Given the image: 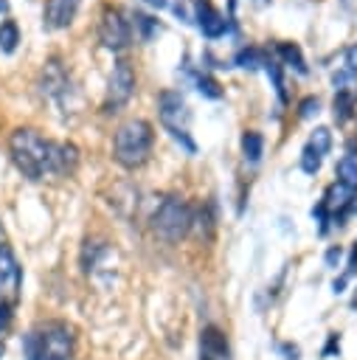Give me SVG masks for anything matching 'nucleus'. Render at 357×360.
Listing matches in <instances>:
<instances>
[{
  "instance_id": "nucleus-1",
  "label": "nucleus",
  "mask_w": 357,
  "mask_h": 360,
  "mask_svg": "<svg viewBox=\"0 0 357 360\" xmlns=\"http://www.w3.org/2000/svg\"><path fill=\"white\" fill-rule=\"evenodd\" d=\"M11 160L14 166L28 177V180H42L45 174H53V160H56V143L45 141L37 129L20 127L8 138Z\"/></svg>"
},
{
  "instance_id": "nucleus-2",
  "label": "nucleus",
  "mask_w": 357,
  "mask_h": 360,
  "mask_svg": "<svg viewBox=\"0 0 357 360\" xmlns=\"http://www.w3.org/2000/svg\"><path fill=\"white\" fill-rule=\"evenodd\" d=\"M155 143V129L146 118H126L112 135V158L124 169H141Z\"/></svg>"
},
{
  "instance_id": "nucleus-3",
  "label": "nucleus",
  "mask_w": 357,
  "mask_h": 360,
  "mask_svg": "<svg viewBox=\"0 0 357 360\" xmlns=\"http://www.w3.org/2000/svg\"><path fill=\"white\" fill-rule=\"evenodd\" d=\"M25 357L28 360H70L73 354V332L62 321H51L34 332L25 335L22 340Z\"/></svg>"
},
{
  "instance_id": "nucleus-4",
  "label": "nucleus",
  "mask_w": 357,
  "mask_h": 360,
  "mask_svg": "<svg viewBox=\"0 0 357 360\" xmlns=\"http://www.w3.org/2000/svg\"><path fill=\"white\" fill-rule=\"evenodd\" d=\"M152 231L166 242H180L191 231V208L180 197H166L152 214Z\"/></svg>"
},
{
  "instance_id": "nucleus-5",
  "label": "nucleus",
  "mask_w": 357,
  "mask_h": 360,
  "mask_svg": "<svg viewBox=\"0 0 357 360\" xmlns=\"http://www.w3.org/2000/svg\"><path fill=\"white\" fill-rule=\"evenodd\" d=\"M98 39L110 51H124L132 39V25L124 20V11L115 6H107L98 17Z\"/></svg>"
},
{
  "instance_id": "nucleus-6",
  "label": "nucleus",
  "mask_w": 357,
  "mask_h": 360,
  "mask_svg": "<svg viewBox=\"0 0 357 360\" xmlns=\"http://www.w3.org/2000/svg\"><path fill=\"white\" fill-rule=\"evenodd\" d=\"M157 112H160V124L169 129V135H180L188 132V121L191 112L186 107V98L177 90H163L157 96Z\"/></svg>"
},
{
  "instance_id": "nucleus-7",
  "label": "nucleus",
  "mask_w": 357,
  "mask_h": 360,
  "mask_svg": "<svg viewBox=\"0 0 357 360\" xmlns=\"http://www.w3.org/2000/svg\"><path fill=\"white\" fill-rule=\"evenodd\" d=\"M39 90H42L48 98L59 101V104H65V98L70 96L73 84H70V76H67V70L62 68L59 59H48V62H45V68H42V73H39Z\"/></svg>"
},
{
  "instance_id": "nucleus-8",
  "label": "nucleus",
  "mask_w": 357,
  "mask_h": 360,
  "mask_svg": "<svg viewBox=\"0 0 357 360\" xmlns=\"http://www.w3.org/2000/svg\"><path fill=\"white\" fill-rule=\"evenodd\" d=\"M135 93V70L129 62H115L112 73H110V82H107V104L112 107H124Z\"/></svg>"
},
{
  "instance_id": "nucleus-9",
  "label": "nucleus",
  "mask_w": 357,
  "mask_h": 360,
  "mask_svg": "<svg viewBox=\"0 0 357 360\" xmlns=\"http://www.w3.org/2000/svg\"><path fill=\"white\" fill-rule=\"evenodd\" d=\"M194 20L208 39H216L228 31V20L214 8L211 0H194Z\"/></svg>"
},
{
  "instance_id": "nucleus-10",
  "label": "nucleus",
  "mask_w": 357,
  "mask_h": 360,
  "mask_svg": "<svg viewBox=\"0 0 357 360\" xmlns=\"http://www.w3.org/2000/svg\"><path fill=\"white\" fill-rule=\"evenodd\" d=\"M79 3H82V0H45V11H42L45 28H51V31L67 28V25L76 20Z\"/></svg>"
},
{
  "instance_id": "nucleus-11",
  "label": "nucleus",
  "mask_w": 357,
  "mask_h": 360,
  "mask_svg": "<svg viewBox=\"0 0 357 360\" xmlns=\"http://www.w3.org/2000/svg\"><path fill=\"white\" fill-rule=\"evenodd\" d=\"M200 360H231V346L219 326H205L200 332Z\"/></svg>"
},
{
  "instance_id": "nucleus-12",
  "label": "nucleus",
  "mask_w": 357,
  "mask_h": 360,
  "mask_svg": "<svg viewBox=\"0 0 357 360\" xmlns=\"http://www.w3.org/2000/svg\"><path fill=\"white\" fill-rule=\"evenodd\" d=\"M17 290H20V264L8 250V245H0V298L3 295L14 298Z\"/></svg>"
},
{
  "instance_id": "nucleus-13",
  "label": "nucleus",
  "mask_w": 357,
  "mask_h": 360,
  "mask_svg": "<svg viewBox=\"0 0 357 360\" xmlns=\"http://www.w3.org/2000/svg\"><path fill=\"white\" fill-rule=\"evenodd\" d=\"M214 222H216V217H214V208L208 202H202L191 211V231L205 242L214 236Z\"/></svg>"
},
{
  "instance_id": "nucleus-14",
  "label": "nucleus",
  "mask_w": 357,
  "mask_h": 360,
  "mask_svg": "<svg viewBox=\"0 0 357 360\" xmlns=\"http://www.w3.org/2000/svg\"><path fill=\"white\" fill-rule=\"evenodd\" d=\"M107 253H110V248H107L104 242L87 239L84 248H82V270H84V273H96V270L101 267V262H104Z\"/></svg>"
},
{
  "instance_id": "nucleus-15",
  "label": "nucleus",
  "mask_w": 357,
  "mask_h": 360,
  "mask_svg": "<svg viewBox=\"0 0 357 360\" xmlns=\"http://www.w3.org/2000/svg\"><path fill=\"white\" fill-rule=\"evenodd\" d=\"M242 155H245V160L250 166H256L261 160V155H264V138H261V132H256V129H245L242 132Z\"/></svg>"
},
{
  "instance_id": "nucleus-16",
  "label": "nucleus",
  "mask_w": 357,
  "mask_h": 360,
  "mask_svg": "<svg viewBox=\"0 0 357 360\" xmlns=\"http://www.w3.org/2000/svg\"><path fill=\"white\" fill-rule=\"evenodd\" d=\"M354 101H357V93L349 87H337V96H335V121L337 124H346L354 112Z\"/></svg>"
},
{
  "instance_id": "nucleus-17",
  "label": "nucleus",
  "mask_w": 357,
  "mask_h": 360,
  "mask_svg": "<svg viewBox=\"0 0 357 360\" xmlns=\"http://www.w3.org/2000/svg\"><path fill=\"white\" fill-rule=\"evenodd\" d=\"M275 53L281 56V62H284V65L295 68L301 76L309 70V68H306V59H304V53H301V48H298L295 42H278V45H275Z\"/></svg>"
},
{
  "instance_id": "nucleus-18",
  "label": "nucleus",
  "mask_w": 357,
  "mask_h": 360,
  "mask_svg": "<svg viewBox=\"0 0 357 360\" xmlns=\"http://www.w3.org/2000/svg\"><path fill=\"white\" fill-rule=\"evenodd\" d=\"M335 174H337V183H343L346 188L357 191V158L354 155L340 158L337 166H335Z\"/></svg>"
},
{
  "instance_id": "nucleus-19",
  "label": "nucleus",
  "mask_w": 357,
  "mask_h": 360,
  "mask_svg": "<svg viewBox=\"0 0 357 360\" xmlns=\"http://www.w3.org/2000/svg\"><path fill=\"white\" fill-rule=\"evenodd\" d=\"M132 28L138 31V39H143V42H149V39L160 31L157 20H155V17H149V14H141V11H135V14H132Z\"/></svg>"
},
{
  "instance_id": "nucleus-20",
  "label": "nucleus",
  "mask_w": 357,
  "mask_h": 360,
  "mask_svg": "<svg viewBox=\"0 0 357 360\" xmlns=\"http://www.w3.org/2000/svg\"><path fill=\"white\" fill-rule=\"evenodd\" d=\"M17 42H20V28H17L14 20H6V22L0 25V51H3V53H14Z\"/></svg>"
},
{
  "instance_id": "nucleus-21",
  "label": "nucleus",
  "mask_w": 357,
  "mask_h": 360,
  "mask_svg": "<svg viewBox=\"0 0 357 360\" xmlns=\"http://www.w3.org/2000/svg\"><path fill=\"white\" fill-rule=\"evenodd\" d=\"M306 146L315 149L320 158L329 155V149H332V132H329L326 127H315L312 135H309V141H306Z\"/></svg>"
},
{
  "instance_id": "nucleus-22",
  "label": "nucleus",
  "mask_w": 357,
  "mask_h": 360,
  "mask_svg": "<svg viewBox=\"0 0 357 360\" xmlns=\"http://www.w3.org/2000/svg\"><path fill=\"white\" fill-rule=\"evenodd\" d=\"M194 84H197V90H200L205 98H222V87H219V82H216L214 76L200 73V76L194 79Z\"/></svg>"
},
{
  "instance_id": "nucleus-23",
  "label": "nucleus",
  "mask_w": 357,
  "mask_h": 360,
  "mask_svg": "<svg viewBox=\"0 0 357 360\" xmlns=\"http://www.w3.org/2000/svg\"><path fill=\"white\" fill-rule=\"evenodd\" d=\"M320 163H323V158L315 149L304 146V152H301V169H304V174H318L320 172Z\"/></svg>"
},
{
  "instance_id": "nucleus-24",
  "label": "nucleus",
  "mask_w": 357,
  "mask_h": 360,
  "mask_svg": "<svg viewBox=\"0 0 357 360\" xmlns=\"http://www.w3.org/2000/svg\"><path fill=\"white\" fill-rule=\"evenodd\" d=\"M264 68H267V76H270V79H273V84H275L278 98L284 101V98H287V90H284V76H281V68H278L275 62H270V59H264Z\"/></svg>"
},
{
  "instance_id": "nucleus-25",
  "label": "nucleus",
  "mask_w": 357,
  "mask_h": 360,
  "mask_svg": "<svg viewBox=\"0 0 357 360\" xmlns=\"http://www.w3.org/2000/svg\"><path fill=\"white\" fill-rule=\"evenodd\" d=\"M236 65H242V68H256V65H264V59H261V53H259L256 48H242V51L236 53Z\"/></svg>"
},
{
  "instance_id": "nucleus-26",
  "label": "nucleus",
  "mask_w": 357,
  "mask_h": 360,
  "mask_svg": "<svg viewBox=\"0 0 357 360\" xmlns=\"http://www.w3.org/2000/svg\"><path fill=\"white\" fill-rule=\"evenodd\" d=\"M318 107H320L318 96H306V98L298 104V115H301V118H312V115L318 112Z\"/></svg>"
},
{
  "instance_id": "nucleus-27",
  "label": "nucleus",
  "mask_w": 357,
  "mask_h": 360,
  "mask_svg": "<svg viewBox=\"0 0 357 360\" xmlns=\"http://www.w3.org/2000/svg\"><path fill=\"white\" fill-rule=\"evenodd\" d=\"M11 326V304L6 298H0V335Z\"/></svg>"
},
{
  "instance_id": "nucleus-28",
  "label": "nucleus",
  "mask_w": 357,
  "mask_h": 360,
  "mask_svg": "<svg viewBox=\"0 0 357 360\" xmlns=\"http://www.w3.org/2000/svg\"><path fill=\"white\" fill-rule=\"evenodd\" d=\"M335 352H340V335L337 332H329V340H326V346H323V357H329V354H335Z\"/></svg>"
},
{
  "instance_id": "nucleus-29",
  "label": "nucleus",
  "mask_w": 357,
  "mask_h": 360,
  "mask_svg": "<svg viewBox=\"0 0 357 360\" xmlns=\"http://www.w3.org/2000/svg\"><path fill=\"white\" fill-rule=\"evenodd\" d=\"M340 259H343V248H340V245H332V248L326 250V264H329V267H337Z\"/></svg>"
},
{
  "instance_id": "nucleus-30",
  "label": "nucleus",
  "mask_w": 357,
  "mask_h": 360,
  "mask_svg": "<svg viewBox=\"0 0 357 360\" xmlns=\"http://www.w3.org/2000/svg\"><path fill=\"white\" fill-rule=\"evenodd\" d=\"M346 68H349L351 73H357V42H351V45L346 48Z\"/></svg>"
},
{
  "instance_id": "nucleus-31",
  "label": "nucleus",
  "mask_w": 357,
  "mask_h": 360,
  "mask_svg": "<svg viewBox=\"0 0 357 360\" xmlns=\"http://www.w3.org/2000/svg\"><path fill=\"white\" fill-rule=\"evenodd\" d=\"M357 273V242L351 248V256H349V267H346V276H354Z\"/></svg>"
},
{
  "instance_id": "nucleus-32",
  "label": "nucleus",
  "mask_w": 357,
  "mask_h": 360,
  "mask_svg": "<svg viewBox=\"0 0 357 360\" xmlns=\"http://www.w3.org/2000/svg\"><path fill=\"white\" fill-rule=\"evenodd\" d=\"M281 352H284L290 360H295V357H298V346H290V343H284V346H281Z\"/></svg>"
},
{
  "instance_id": "nucleus-33",
  "label": "nucleus",
  "mask_w": 357,
  "mask_h": 360,
  "mask_svg": "<svg viewBox=\"0 0 357 360\" xmlns=\"http://www.w3.org/2000/svg\"><path fill=\"white\" fill-rule=\"evenodd\" d=\"M343 287H346V276H343V278H335V281H332V290H335V292H343Z\"/></svg>"
},
{
  "instance_id": "nucleus-34",
  "label": "nucleus",
  "mask_w": 357,
  "mask_h": 360,
  "mask_svg": "<svg viewBox=\"0 0 357 360\" xmlns=\"http://www.w3.org/2000/svg\"><path fill=\"white\" fill-rule=\"evenodd\" d=\"M146 3H149L152 8H166V6H169V0H146Z\"/></svg>"
},
{
  "instance_id": "nucleus-35",
  "label": "nucleus",
  "mask_w": 357,
  "mask_h": 360,
  "mask_svg": "<svg viewBox=\"0 0 357 360\" xmlns=\"http://www.w3.org/2000/svg\"><path fill=\"white\" fill-rule=\"evenodd\" d=\"M0 14H8V0H0Z\"/></svg>"
},
{
  "instance_id": "nucleus-36",
  "label": "nucleus",
  "mask_w": 357,
  "mask_h": 360,
  "mask_svg": "<svg viewBox=\"0 0 357 360\" xmlns=\"http://www.w3.org/2000/svg\"><path fill=\"white\" fill-rule=\"evenodd\" d=\"M351 309H357V292H354V298H351Z\"/></svg>"
},
{
  "instance_id": "nucleus-37",
  "label": "nucleus",
  "mask_w": 357,
  "mask_h": 360,
  "mask_svg": "<svg viewBox=\"0 0 357 360\" xmlns=\"http://www.w3.org/2000/svg\"><path fill=\"white\" fill-rule=\"evenodd\" d=\"M3 352H6V346H3V340H0V357H3Z\"/></svg>"
},
{
  "instance_id": "nucleus-38",
  "label": "nucleus",
  "mask_w": 357,
  "mask_h": 360,
  "mask_svg": "<svg viewBox=\"0 0 357 360\" xmlns=\"http://www.w3.org/2000/svg\"><path fill=\"white\" fill-rule=\"evenodd\" d=\"M256 3H267V0H256Z\"/></svg>"
},
{
  "instance_id": "nucleus-39",
  "label": "nucleus",
  "mask_w": 357,
  "mask_h": 360,
  "mask_svg": "<svg viewBox=\"0 0 357 360\" xmlns=\"http://www.w3.org/2000/svg\"><path fill=\"white\" fill-rule=\"evenodd\" d=\"M0 233H3V222H0Z\"/></svg>"
}]
</instances>
